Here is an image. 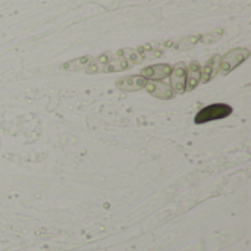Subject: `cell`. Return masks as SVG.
<instances>
[{"mask_svg":"<svg viewBox=\"0 0 251 251\" xmlns=\"http://www.w3.org/2000/svg\"><path fill=\"white\" fill-rule=\"evenodd\" d=\"M232 113V107L229 104L225 103H215V104H209L204 109H201L197 115L194 122L197 125L200 124H206V122H212V121H219V119H225Z\"/></svg>","mask_w":251,"mask_h":251,"instance_id":"cell-1","label":"cell"},{"mask_svg":"<svg viewBox=\"0 0 251 251\" xmlns=\"http://www.w3.org/2000/svg\"><path fill=\"white\" fill-rule=\"evenodd\" d=\"M250 57V50L249 49H234L231 51H228L224 57H221V66L219 69L222 71V74L228 75L229 72H232L237 66H240L243 62H246Z\"/></svg>","mask_w":251,"mask_h":251,"instance_id":"cell-2","label":"cell"},{"mask_svg":"<svg viewBox=\"0 0 251 251\" xmlns=\"http://www.w3.org/2000/svg\"><path fill=\"white\" fill-rule=\"evenodd\" d=\"M185 82H187V69L185 65L176 63L175 68H172L171 72V88L176 94H184L185 93Z\"/></svg>","mask_w":251,"mask_h":251,"instance_id":"cell-3","label":"cell"},{"mask_svg":"<svg viewBox=\"0 0 251 251\" xmlns=\"http://www.w3.org/2000/svg\"><path fill=\"white\" fill-rule=\"evenodd\" d=\"M172 72V68L166 63H159V65H151L147 66L141 71V76H144L147 81H160L163 78H168Z\"/></svg>","mask_w":251,"mask_h":251,"instance_id":"cell-4","label":"cell"},{"mask_svg":"<svg viewBox=\"0 0 251 251\" xmlns=\"http://www.w3.org/2000/svg\"><path fill=\"white\" fill-rule=\"evenodd\" d=\"M146 90L151 96H154L157 99H163V100H169L175 94L174 90L171 88V85L166 82H162V81H147Z\"/></svg>","mask_w":251,"mask_h":251,"instance_id":"cell-5","label":"cell"},{"mask_svg":"<svg viewBox=\"0 0 251 251\" xmlns=\"http://www.w3.org/2000/svg\"><path fill=\"white\" fill-rule=\"evenodd\" d=\"M147 79L141 75H134V76H125L119 81H116V87L124 91H138L141 88H146Z\"/></svg>","mask_w":251,"mask_h":251,"instance_id":"cell-6","label":"cell"},{"mask_svg":"<svg viewBox=\"0 0 251 251\" xmlns=\"http://www.w3.org/2000/svg\"><path fill=\"white\" fill-rule=\"evenodd\" d=\"M221 57H222L221 54H215L206 62L204 68L201 69V79L200 81L209 82L216 76V74L219 71V66H221Z\"/></svg>","mask_w":251,"mask_h":251,"instance_id":"cell-7","label":"cell"},{"mask_svg":"<svg viewBox=\"0 0 251 251\" xmlns=\"http://www.w3.org/2000/svg\"><path fill=\"white\" fill-rule=\"evenodd\" d=\"M201 79V68L200 63L197 60L190 63V68L187 71V82H185V91H191L194 88H197L199 82Z\"/></svg>","mask_w":251,"mask_h":251,"instance_id":"cell-8","label":"cell"},{"mask_svg":"<svg viewBox=\"0 0 251 251\" xmlns=\"http://www.w3.org/2000/svg\"><path fill=\"white\" fill-rule=\"evenodd\" d=\"M91 60H93V57H91V56L79 57V59H76V60H74V62L66 63V65H65V68H66V69H71V68L74 66V68H75V71H76V69H81V68H84V66L87 68V65H88Z\"/></svg>","mask_w":251,"mask_h":251,"instance_id":"cell-9","label":"cell"}]
</instances>
